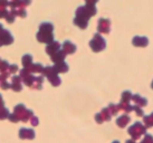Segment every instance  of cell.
<instances>
[{"label": "cell", "instance_id": "cell-20", "mask_svg": "<svg viewBox=\"0 0 153 143\" xmlns=\"http://www.w3.org/2000/svg\"><path fill=\"white\" fill-rule=\"evenodd\" d=\"M17 15L15 13V11H13V9L10 10V11H8V13H7V16H6V20L8 21L9 24H11V22H13V20H15V17H16Z\"/></svg>", "mask_w": 153, "mask_h": 143}, {"label": "cell", "instance_id": "cell-29", "mask_svg": "<svg viewBox=\"0 0 153 143\" xmlns=\"http://www.w3.org/2000/svg\"><path fill=\"white\" fill-rule=\"evenodd\" d=\"M0 107H4V98L1 94H0Z\"/></svg>", "mask_w": 153, "mask_h": 143}, {"label": "cell", "instance_id": "cell-14", "mask_svg": "<svg viewBox=\"0 0 153 143\" xmlns=\"http://www.w3.org/2000/svg\"><path fill=\"white\" fill-rule=\"evenodd\" d=\"M133 44L135 45V46H146V44H148V39L144 37H135L133 38Z\"/></svg>", "mask_w": 153, "mask_h": 143}, {"label": "cell", "instance_id": "cell-1", "mask_svg": "<svg viewBox=\"0 0 153 143\" xmlns=\"http://www.w3.org/2000/svg\"><path fill=\"white\" fill-rule=\"evenodd\" d=\"M96 13V8L94 4H86V6H81L76 10V17L83 18L88 21L89 17Z\"/></svg>", "mask_w": 153, "mask_h": 143}, {"label": "cell", "instance_id": "cell-10", "mask_svg": "<svg viewBox=\"0 0 153 143\" xmlns=\"http://www.w3.org/2000/svg\"><path fill=\"white\" fill-rule=\"evenodd\" d=\"M34 135V131L29 130V129H20V131H19V136L22 139H33Z\"/></svg>", "mask_w": 153, "mask_h": 143}, {"label": "cell", "instance_id": "cell-9", "mask_svg": "<svg viewBox=\"0 0 153 143\" xmlns=\"http://www.w3.org/2000/svg\"><path fill=\"white\" fill-rule=\"evenodd\" d=\"M63 51H64L66 54H72V53H74V51H76V46H75L72 42L66 40V42H64V44H63Z\"/></svg>", "mask_w": 153, "mask_h": 143}, {"label": "cell", "instance_id": "cell-6", "mask_svg": "<svg viewBox=\"0 0 153 143\" xmlns=\"http://www.w3.org/2000/svg\"><path fill=\"white\" fill-rule=\"evenodd\" d=\"M98 31L101 33H108L110 31V21L107 19H100L98 20Z\"/></svg>", "mask_w": 153, "mask_h": 143}, {"label": "cell", "instance_id": "cell-18", "mask_svg": "<svg viewBox=\"0 0 153 143\" xmlns=\"http://www.w3.org/2000/svg\"><path fill=\"white\" fill-rule=\"evenodd\" d=\"M9 63L7 60H2L0 59V73H4V72H9Z\"/></svg>", "mask_w": 153, "mask_h": 143}, {"label": "cell", "instance_id": "cell-19", "mask_svg": "<svg viewBox=\"0 0 153 143\" xmlns=\"http://www.w3.org/2000/svg\"><path fill=\"white\" fill-rule=\"evenodd\" d=\"M42 84H43V76H39V77H36V78H35V82L31 87H34V89H40V87H42Z\"/></svg>", "mask_w": 153, "mask_h": 143}, {"label": "cell", "instance_id": "cell-3", "mask_svg": "<svg viewBox=\"0 0 153 143\" xmlns=\"http://www.w3.org/2000/svg\"><path fill=\"white\" fill-rule=\"evenodd\" d=\"M13 42V38L11 33L7 29H4L0 33V46L2 45H9Z\"/></svg>", "mask_w": 153, "mask_h": 143}, {"label": "cell", "instance_id": "cell-21", "mask_svg": "<svg viewBox=\"0 0 153 143\" xmlns=\"http://www.w3.org/2000/svg\"><path fill=\"white\" fill-rule=\"evenodd\" d=\"M6 118H9V111L7 107H0V120H4Z\"/></svg>", "mask_w": 153, "mask_h": 143}, {"label": "cell", "instance_id": "cell-25", "mask_svg": "<svg viewBox=\"0 0 153 143\" xmlns=\"http://www.w3.org/2000/svg\"><path fill=\"white\" fill-rule=\"evenodd\" d=\"M9 120H10L11 122L16 123V122H18V121H19V118H18L16 114L13 113V114H11V115H9Z\"/></svg>", "mask_w": 153, "mask_h": 143}, {"label": "cell", "instance_id": "cell-30", "mask_svg": "<svg viewBox=\"0 0 153 143\" xmlns=\"http://www.w3.org/2000/svg\"><path fill=\"white\" fill-rule=\"evenodd\" d=\"M37 121H38V120H37L36 118H33V120H31V123H33L34 125H37V124H38V122H37Z\"/></svg>", "mask_w": 153, "mask_h": 143}, {"label": "cell", "instance_id": "cell-5", "mask_svg": "<svg viewBox=\"0 0 153 143\" xmlns=\"http://www.w3.org/2000/svg\"><path fill=\"white\" fill-rule=\"evenodd\" d=\"M11 89L16 92L22 91V77L20 76H13L11 78Z\"/></svg>", "mask_w": 153, "mask_h": 143}, {"label": "cell", "instance_id": "cell-11", "mask_svg": "<svg viewBox=\"0 0 153 143\" xmlns=\"http://www.w3.org/2000/svg\"><path fill=\"white\" fill-rule=\"evenodd\" d=\"M26 111H27V109H25V106L22 105V104H18V105L15 106V114L19 118V120H22V118H24V115H25V113H26Z\"/></svg>", "mask_w": 153, "mask_h": 143}, {"label": "cell", "instance_id": "cell-12", "mask_svg": "<svg viewBox=\"0 0 153 143\" xmlns=\"http://www.w3.org/2000/svg\"><path fill=\"white\" fill-rule=\"evenodd\" d=\"M55 69L57 71V73H65V72L68 71V66L65 62H60V63H56L55 64Z\"/></svg>", "mask_w": 153, "mask_h": 143}, {"label": "cell", "instance_id": "cell-4", "mask_svg": "<svg viewBox=\"0 0 153 143\" xmlns=\"http://www.w3.org/2000/svg\"><path fill=\"white\" fill-rule=\"evenodd\" d=\"M53 38H54L53 33L40 31V30L37 33V39H38V42H47V44H49V42H53Z\"/></svg>", "mask_w": 153, "mask_h": 143}, {"label": "cell", "instance_id": "cell-15", "mask_svg": "<svg viewBox=\"0 0 153 143\" xmlns=\"http://www.w3.org/2000/svg\"><path fill=\"white\" fill-rule=\"evenodd\" d=\"M53 29H54V27H53V24H51V22H43V24H40V26H39V30L40 31L53 33Z\"/></svg>", "mask_w": 153, "mask_h": 143}, {"label": "cell", "instance_id": "cell-28", "mask_svg": "<svg viewBox=\"0 0 153 143\" xmlns=\"http://www.w3.org/2000/svg\"><path fill=\"white\" fill-rule=\"evenodd\" d=\"M86 1V4H94L97 0H85Z\"/></svg>", "mask_w": 153, "mask_h": 143}, {"label": "cell", "instance_id": "cell-27", "mask_svg": "<svg viewBox=\"0 0 153 143\" xmlns=\"http://www.w3.org/2000/svg\"><path fill=\"white\" fill-rule=\"evenodd\" d=\"M30 2H31V0H20V7H26V6L30 4Z\"/></svg>", "mask_w": 153, "mask_h": 143}, {"label": "cell", "instance_id": "cell-8", "mask_svg": "<svg viewBox=\"0 0 153 143\" xmlns=\"http://www.w3.org/2000/svg\"><path fill=\"white\" fill-rule=\"evenodd\" d=\"M51 60L55 62V63H60V62H64L65 57H66V53L64 51H56L55 54H53L51 56Z\"/></svg>", "mask_w": 153, "mask_h": 143}, {"label": "cell", "instance_id": "cell-24", "mask_svg": "<svg viewBox=\"0 0 153 143\" xmlns=\"http://www.w3.org/2000/svg\"><path fill=\"white\" fill-rule=\"evenodd\" d=\"M9 6V1L8 0H0V8L6 9V7Z\"/></svg>", "mask_w": 153, "mask_h": 143}, {"label": "cell", "instance_id": "cell-26", "mask_svg": "<svg viewBox=\"0 0 153 143\" xmlns=\"http://www.w3.org/2000/svg\"><path fill=\"white\" fill-rule=\"evenodd\" d=\"M7 13H8V10H6V9H2V8H0V18H6V16H7Z\"/></svg>", "mask_w": 153, "mask_h": 143}, {"label": "cell", "instance_id": "cell-17", "mask_svg": "<svg viewBox=\"0 0 153 143\" xmlns=\"http://www.w3.org/2000/svg\"><path fill=\"white\" fill-rule=\"evenodd\" d=\"M22 65L25 66V68H29L33 64H31V62H33V58H31V56H30L29 54L25 55L24 57H22Z\"/></svg>", "mask_w": 153, "mask_h": 143}, {"label": "cell", "instance_id": "cell-16", "mask_svg": "<svg viewBox=\"0 0 153 143\" xmlns=\"http://www.w3.org/2000/svg\"><path fill=\"white\" fill-rule=\"evenodd\" d=\"M28 69L30 73H43L44 67L42 64H33Z\"/></svg>", "mask_w": 153, "mask_h": 143}, {"label": "cell", "instance_id": "cell-23", "mask_svg": "<svg viewBox=\"0 0 153 143\" xmlns=\"http://www.w3.org/2000/svg\"><path fill=\"white\" fill-rule=\"evenodd\" d=\"M16 72H18V66L16 64L9 66V73H10V74H13V73H16Z\"/></svg>", "mask_w": 153, "mask_h": 143}, {"label": "cell", "instance_id": "cell-31", "mask_svg": "<svg viewBox=\"0 0 153 143\" xmlns=\"http://www.w3.org/2000/svg\"><path fill=\"white\" fill-rule=\"evenodd\" d=\"M2 30H4V27H2V25H1V24H0V33H1V31H2Z\"/></svg>", "mask_w": 153, "mask_h": 143}, {"label": "cell", "instance_id": "cell-2", "mask_svg": "<svg viewBox=\"0 0 153 143\" xmlns=\"http://www.w3.org/2000/svg\"><path fill=\"white\" fill-rule=\"evenodd\" d=\"M105 40L100 34H95L94 38L89 42V46L94 51H101L105 48Z\"/></svg>", "mask_w": 153, "mask_h": 143}, {"label": "cell", "instance_id": "cell-22", "mask_svg": "<svg viewBox=\"0 0 153 143\" xmlns=\"http://www.w3.org/2000/svg\"><path fill=\"white\" fill-rule=\"evenodd\" d=\"M0 86L2 89H8L9 87H11V84H9L7 80H4V82H0Z\"/></svg>", "mask_w": 153, "mask_h": 143}, {"label": "cell", "instance_id": "cell-13", "mask_svg": "<svg viewBox=\"0 0 153 143\" xmlns=\"http://www.w3.org/2000/svg\"><path fill=\"white\" fill-rule=\"evenodd\" d=\"M74 24L77 25L79 28H82V29H85L86 27H87V20L83 19V18H79V17L74 18Z\"/></svg>", "mask_w": 153, "mask_h": 143}, {"label": "cell", "instance_id": "cell-7", "mask_svg": "<svg viewBox=\"0 0 153 143\" xmlns=\"http://www.w3.org/2000/svg\"><path fill=\"white\" fill-rule=\"evenodd\" d=\"M60 51V45H59V42H51L46 46V51L51 55V56L53 54H55L56 51Z\"/></svg>", "mask_w": 153, "mask_h": 143}]
</instances>
